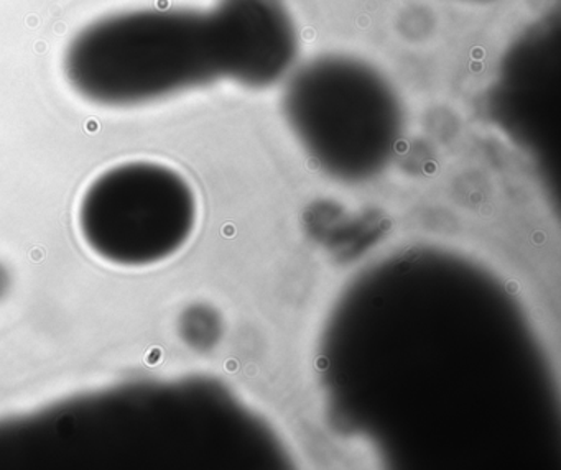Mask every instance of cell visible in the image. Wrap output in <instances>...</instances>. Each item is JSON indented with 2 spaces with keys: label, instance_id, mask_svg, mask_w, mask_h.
<instances>
[{
  "label": "cell",
  "instance_id": "cell-5",
  "mask_svg": "<svg viewBox=\"0 0 561 470\" xmlns=\"http://www.w3.org/2000/svg\"><path fill=\"white\" fill-rule=\"evenodd\" d=\"M468 2H488V0H468Z\"/></svg>",
  "mask_w": 561,
  "mask_h": 470
},
{
  "label": "cell",
  "instance_id": "cell-1",
  "mask_svg": "<svg viewBox=\"0 0 561 470\" xmlns=\"http://www.w3.org/2000/svg\"><path fill=\"white\" fill-rule=\"evenodd\" d=\"M65 68L83 98L137 105L221 79L208 12L136 10L84 28Z\"/></svg>",
  "mask_w": 561,
  "mask_h": 470
},
{
  "label": "cell",
  "instance_id": "cell-2",
  "mask_svg": "<svg viewBox=\"0 0 561 470\" xmlns=\"http://www.w3.org/2000/svg\"><path fill=\"white\" fill-rule=\"evenodd\" d=\"M285 108L308 150L331 173L379 170L400 131V105L377 68L347 55H321L287 76Z\"/></svg>",
  "mask_w": 561,
  "mask_h": 470
},
{
  "label": "cell",
  "instance_id": "cell-4",
  "mask_svg": "<svg viewBox=\"0 0 561 470\" xmlns=\"http://www.w3.org/2000/svg\"><path fill=\"white\" fill-rule=\"evenodd\" d=\"M208 15L221 78L265 88L294 71L300 36L284 0H219Z\"/></svg>",
  "mask_w": 561,
  "mask_h": 470
},
{
  "label": "cell",
  "instance_id": "cell-3",
  "mask_svg": "<svg viewBox=\"0 0 561 470\" xmlns=\"http://www.w3.org/2000/svg\"><path fill=\"white\" fill-rule=\"evenodd\" d=\"M195 197L175 171L127 163L101 174L84 193L80 230L96 255L124 266L153 265L188 237Z\"/></svg>",
  "mask_w": 561,
  "mask_h": 470
}]
</instances>
